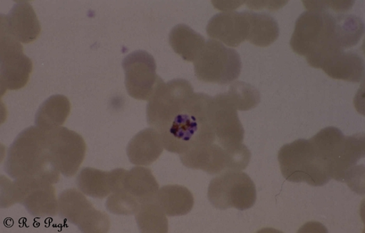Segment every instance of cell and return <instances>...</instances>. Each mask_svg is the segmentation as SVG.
<instances>
[{"mask_svg": "<svg viewBox=\"0 0 365 233\" xmlns=\"http://www.w3.org/2000/svg\"><path fill=\"white\" fill-rule=\"evenodd\" d=\"M213 97L195 93L192 83L160 78L149 99L146 115L149 126L159 132L165 151L179 155L217 143L212 124Z\"/></svg>", "mask_w": 365, "mask_h": 233, "instance_id": "6da1fadb", "label": "cell"}, {"mask_svg": "<svg viewBox=\"0 0 365 233\" xmlns=\"http://www.w3.org/2000/svg\"><path fill=\"white\" fill-rule=\"evenodd\" d=\"M318 155L329 168L331 179L346 183L356 193L364 195V133L345 136L335 127L323 131L317 141Z\"/></svg>", "mask_w": 365, "mask_h": 233, "instance_id": "7a4b0ae2", "label": "cell"}, {"mask_svg": "<svg viewBox=\"0 0 365 233\" xmlns=\"http://www.w3.org/2000/svg\"><path fill=\"white\" fill-rule=\"evenodd\" d=\"M4 169L14 180L35 178L56 184L61 173L49 153L46 131L37 126L22 131L8 149Z\"/></svg>", "mask_w": 365, "mask_h": 233, "instance_id": "3957f363", "label": "cell"}, {"mask_svg": "<svg viewBox=\"0 0 365 233\" xmlns=\"http://www.w3.org/2000/svg\"><path fill=\"white\" fill-rule=\"evenodd\" d=\"M289 44L294 53L304 56L317 69L327 57L344 51L338 43L335 15L329 11L304 12L295 23Z\"/></svg>", "mask_w": 365, "mask_h": 233, "instance_id": "277c9868", "label": "cell"}, {"mask_svg": "<svg viewBox=\"0 0 365 233\" xmlns=\"http://www.w3.org/2000/svg\"><path fill=\"white\" fill-rule=\"evenodd\" d=\"M278 161L282 174L288 181L322 187L331 180L327 163L315 153L309 140L297 139L284 145Z\"/></svg>", "mask_w": 365, "mask_h": 233, "instance_id": "5b68a950", "label": "cell"}, {"mask_svg": "<svg viewBox=\"0 0 365 233\" xmlns=\"http://www.w3.org/2000/svg\"><path fill=\"white\" fill-rule=\"evenodd\" d=\"M18 203L35 217H53L58 213L56 190L51 183L35 178L11 181L2 176L1 207L6 209Z\"/></svg>", "mask_w": 365, "mask_h": 233, "instance_id": "8992f818", "label": "cell"}, {"mask_svg": "<svg viewBox=\"0 0 365 233\" xmlns=\"http://www.w3.org/2000/svg\"><path fill=\"white\" fill-rule=\"evenodd\" d=\"M194 63L199 80L220 85L233 82L242 70V58L236 50L227 48L215 40L206 41Z\"/></svg>", "mask_w": 365, "mask_h": 233, "instance_id": "52a82bcc", "label": "cell"}, {"mask_svg": "<svg viewBox=\"0 0 365 233\" xmlns=\"http://www.w3.org/2000/svg\"><path fill=\"white\" fill-rule=\"evenodd\" d=\"M251 157L250 151L244 144L229 149L217 143L199 146L180 155V161L186 168L210 174L244 170Z\"/></svg>", "mask_w": 365, "mask_h": 233, "instance_id": "ba28073f", "label": "cell"}, {"mask_svg": "<svg viewBox=\"0 0 365 233\" xmlns=\"http://www.w3.org/2000/svg\"><path fill=\"white\" fill-rule=\"evenodd\" d=\"M210 203L220 210L235 207L240 211L252 209L257 199L255 183L240 171L224 172L212 179L208 189Z\"/></svg>", "mask_w": 365, "mask_h": 233, "instance_id": "9c48e42d", "label": "cell"}, {"mask_svg": "<svg viewBox=\"0 0 365 233\" xmlns=\"http://www.w3.org/2000/svg\"><path fill=\"white\" fill-rule=\"evenodd\" d=\"M58 214L61 219L78 227L81 232L105 233L110 228L108 215L96 210L77 189L66 190L60 195Z\"/></svg>", "mask_w": 365, "mask_h": 233, "instance_id": "30bf717a", "label": "cell"}, {"mask_svg": "<svg viewBox=\"0 0 365 233\" xmlns=\"http://www.w3.org/2000/svg\"><path fill=\"white\" fill-rule=\"evenodd\" d=\"M49 153L56 168L64 177L76 175L85 160L86 144L76 131L65 127L46 131Z\"/></svg>", "mask_w": 365, "mask_h": 233, "instance_id": "8fae6325", "label": "cell"}, {"mask_svg": "<svg viewBox=\"0 0 365 233\" xmlns=\"http://www.w3.org/2000/svg\"><path fill=\"white\" fill-rule=\"evenodd\" d=\"M33 63L24 54L23 47L1 24V93L26 86Z\"/></svg>", "mask_w": 365, "mask_h": 233, "instance_id": "7c38bea8", "label": "cell"}, {"mask_svg": "<svg viewBox=\"0 0 365 233\" xmlns=\"http://www.w3.org/2000/svg\"><path fill=\"white\" fill-rule=\"evenodd\" d=\"M122 66L125 72V86L128 94L140 101H149L160 80L156 74L153 56L138 50L124 58Z\"/></svg>", "mask_w": 365, "mask_h": 233, "instance_id": "4fadbf2b", "label": "cell"}, {"mask_svg": "<svg viewBox=\"0 0 365 233\" xmlns=\"http://www.w3.org/2000/svg\"><path fill=\"white\" fill-rule=\"evenodd\" d=\"M212 124L217 143L225 148H235L243 144L245 129L235 107L225 93L213 97Z\"/></svg>", "mask_w": 365, "mask_h": 233, "instance_id": "5bb4252c", "label": "cell"}, {"mask_svg": "<svg viewBox=\"0 0 365 233\" xmlns=\"http://www.w3.org/2000/svg\"><path fill=\"white\" fill-rule=\"evenodd\" d=\"M0 20L8 32L19 43H33L40 35L41 24L29 2H16L9 14H1Z\"/></svg>", "mask_w": 365, "mask_h": 233, "instance_id": "9a60e30c", "label": "cell"}, {"mask_svg": "<svg viewBox=\"0 0 365 233\" xmlns=\"http://www.w3.org/2000/svg\"><path fill=\"white\" fill-rule=\"evenodd\" d=\"M206 31L213 40L237 48L247 40V23L242 12L219 13L210 19Z\"/></svg>", "mask_w": 365, "mask_h": 233, "instance_id": "2e32d148", "label": "cell"}, {"mask_svg": "<svg viewBox=\"0 0 365 233\" xmlns=\"http://www.w3.org/2000/svg\"><path fill=\"white\" fill-rule=\"evenodd\" d=\"M124 169L106 172L94 168L82 169L76 183L78 189L87 196L103 199L110 196L120 185Z\"/></svg>", "mask_w": 365, "mask_h": 233, "instance_id": "e0dca14e", "label": "cell"}, {"mask_svg": "<svg viewBox=\"0 0 365 233\" xmlns=\"http://www.w3.org/2000/svg\"><path fill=\"white\" fill-rule=\"evenodd\" d=\"M329 77L352 82H361L364 78V62L354 52H339L323 60L319 68Z\"/></svg>", "mask_w": 365, "mask_h": 233, "instance_id": "ac0fdd59", "label": "cell"}, {"mask_svg": "<svg viewBox=\"0 0 365 233\" xmlns=\"http://www.w3.org/2000/svg\"><path fill=\"white\" fill-rule=\"evenodd\" d=\"M163 148L159 132L153 128L146 129L130 141L127 154L132 164L147 166L159 159Z\"/></svg>", "mask_w": 365, "mask_h": 233, "instance_id": "d6986e66", "label": "cell"}, {"mask_svg": "<svg viewBox=\"0 0 365 233\" xmlns=\"http://www.w3.org/2000/svg\"><path fill=\"white\" fill-rule=\"evenodd\" d=\"M120 188L125 190L142 205L155 201L160 185L150 169L139 166L130 170H125Z\"/></svg>", "mask_w": 365, "mask_h": 233, "instance_id": "ffe728a7", "label": "cell"}, {"mask_svg": "<svg viewBox=\"0 0 365 233\" xmlns=\"http://www.w3.org/2000/svg\"><path fill=\"white\" fill-rule=\"evenodd\" d=\"M247 23V40L259 47H268L278 39L279 28L277 21L267 13L242 12Z\"/></svg>", "mask_w": 365, "mask_h": 233, "instance_id": "44dd1931", "label": "cell"}, {"mask_svg": "<svg viewBox=\"0 0 365 233\" xmlns=\"http://www.w3.org/2000/svg\"><path fill=\"white\" fill-rule=\"evenodd\" d=\"M155 202L170 217L187 215L192 210L194 196L185 187L164 186L158 191Z\"/></svg>", "mask_w": 365, "mask_h": 233, "instance_id": "7402d4cb", "label": "cell"}, {"mask_svg": "<svg viewBox=\"0 0 365 233\" xmlns=\"http://www.w3.org/2000/svg\"><path fill=\"white\" fill-rule=\"evenodd\" d=\"M71 109L68 97L53 95L39 107L36 115V126L45 131L60 128L68 119Z\"/></svg>", "mask_w": 365, "mask_h": 233, "instance_id": "603a6c76", "label": "cell"}, {"mask_svg": "<svg viewBox=\"0 0 365 233\" xmlns=\"http://www.w3.org/2000/svg\"><path fill=\"white\" fill-rule=\"evenodd\" d=\"M169 41L173 51L187 62H195L206 43L203 36L182 23L171 30Z\"/></svg>", "mask_w": 365, "mask_h": 233, "instance_id": "cb8c5ba5", "label": "cell"}, {"mask_svg": "<svg viewBox=\"0 0 365 233\" xmlns=\"http://www.w3.org/2000/svg\"><path fill=\"white\" fill-rule=\"evenodd\" d=\"M336 31L338 43L343 49L358 45L364 33V24L361 19L353 14L335 15Z\"/></svg>", "mask_w": 365, "mask_h": 233, "instance_id": "d4e9b609", "label": "cell"}, {"mask_svg": "<svg viewBox=\"0 0 365 233\" xmlns=\"http://www.w3.org/2000/svg\"><path fill=\"white\" fill-rule=\"evenodd\" d=\"M135 219L140 232L167 233L168 220L156 202L140 205L135 214Z\"/></svg>", "mask_w": 365, "mask_h": 233, "instance_id": "484cf974", "label": "cell"}, {"mask_svg": "<svg viewBox=\"0 0 365 233\" xmlns=\"http://www.w3.org/2000/svg\"><path fill=\"white\" fill-rule=\"evenodd\" d=\"M225 94L230 102L240 112L253 109L261 102L259 91L245 82L232 83L228 92Z\"/></svg>", "mask_w": 365, "mask_h": 233, "instance_id": "4316f807", "label": "cell"}, {"mask_svg": "<svg viewBox=\"0 0 365 233\" xmlns=\"http://www.w3.org/2000/svg\"><path fill=\"white\" fill-rule=\"evenodd\" d=\"M106 206L112 214L131 215L138 212L140 205L135 198L120 188L107 198Z\"/></svg>", "mask_w": 365, "mask_h": 233, "instance_id": "83f0119b", "label": "cell"}, {"mask_svg": "<svg viewBox=\"0 0 365 233\" xmlns=\"http://www.w3.org/2000/svg\"><path fill=\"white\" fill-rule=\"evenodd\" d=\"M354 1H303L308 11L327 12L329 9L341 13L350 11Z\"/></svg>", "mask_w": 365, "mask_h": 233, "instance_id": "f1b7e54d", "label": "cell"}]
</instances>
